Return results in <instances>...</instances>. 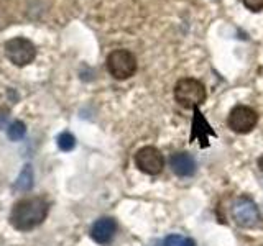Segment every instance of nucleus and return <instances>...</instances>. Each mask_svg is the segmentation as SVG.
<instances>
[{
	"label": "nucleus",
	"instance_id": "nucleus-10",
	"mask_svg": "<svg viewBox=\"0 0 263 246\" xmlns=\"http://www.w3.org/2000/svg\"><path fill=\"white\" fill-rule=\"evenodd\" d=\"M33 186V171H31V166H25L22 174L18 176L15 182V187L18 189V191H30Z\"/></svg>",
	"mask_w": 263,
	"mask_h": 246
},
{
	"label": "nucleus",
	"instance_id": "nucleus-4",
	"mask_svg": "<svg viewBox=\"0 0 263 246\" xmlns=\"http://www.w3.org/2000/svg\"><path fill=\"white\" fill-rule=\"evenodd\" d=\"M4 49H5L7 59L13 63L15 66H18V68H23V66L33 63V59L36 57L35 45L23 36H16V38L8 39Z\"/></svg>",
	"mask_w": 263,
	"mask_h": 246
},
{
	"label": "nucleus",
	"instance_id": "nucleus-2",
	"mask_svg": "<svg viewBox=\"0 0 263 246\" xmlns=\"http://www.w3.org/2000/svg\"><path fill=\"white\" fill-rule=\"evenodd\" d=\"M175 98L184 109H196L205 100V89L197 79H181L175 87Z\"/></svg>",
	"mask_w": 263,
	"mask_h": 246
},
{
	"label": "nucleus",
	"instance_id": "nucleus-15",
	"mask_svg": "<svg viewBox=\"0 0 263 246\" xmlns=\"http://www.w3.org/2000/svg\"><path fill=\"white\" fill-rule=\"evenodd\" d=\"M258 168H260V171L263 172V156H261V158L258 159Z\"/></svg>",
	"mask_w": 263,
	"mask_h": 246
},
{
	"label": "nucleus",
	"instance_id": "nucleus-14",
	"mask_svg": "<svg viewBox=\"0 0 263 246\" xmlns=\"http://www.w3.org/2000/svg\"><path fill=\"white\" fill-rule=\"evenodd\" d=\"M242 2L252 12H260V10H263V0H242Z\"/></svg>",
	"mask_w": 263,
	"mask_h": 246
},
{
	"label": "nucleus",
	"instance_id": "nucleus-3",
	"mask_svg": "<svg viewBox=\"0 0 263 246\" xmlns=\"http://www.w3.org/2000/svg\"><path fill=\"white\" fill-rule=\"evenodd\" d=\"M107 71L110 72V76L125 80L132 77L137 71V57L134 53L127 51V49H115L109 56H107Z\"/></svg>",
	"mask_w": 263,
	"mask_h": 246
},
{
	"label": "nucleus",
	"instance_id": "nucleus-13",
	"mask_svg": "<svg viewBox=\"0 0 263 246\" xmlns=\"http://www.w3.org/2000/svg\"><path fill=\"white\" fill-rule=\"evenodd\" d=\"M58 146H60V150L63 151H71L74 150V146H76V138L71 133H68V131H64V133L58 136Z\"/></svg>",
	"mask_w": 263,
	"mask_h": 246
},
{
	"label": "nucleus",
	"instance_id": "nucleus-12",
	"mask_svg": "<svg viewBox=\"0 0 263 246\" xmlns=\"http://www.w3.org/2000/svg\"><path fill=\"white\" fill-rule=\"evenodd\" d=\"M163 246H196V241L191 238L181 236V235H170L166 236Z\"/></svg>",
	"mask_w": 263,
	"mask_h": 246
},
{
	"label": "nucleus",
	"instance_id": "nucleus-5",
	"mask_svg": "<svg viewBox=\"0 0 263 246\" xmlns=\"http://www.w3.org/2000/svg\"><path fill=\"white\" fill-rule=\"evenodd\" d=\"M232 213L234 221L242 228H255L260 223V212L257 209L253 200L247 199V197H240L232 203Z\"/></svg>",
	"mask_w": 263,
	"mask_h": 246
},
{
	"label": "nucleus",
	"instance_id": "nucleus-16",
	"mask_svg": "<svg viewBox=\"0 0 263 246\" xmlns=\"http://www.w3.org/2000/svg\"><path fill=\"white\" fill-rule=\"evenodd\" d=\"M261 246H263V244H261Z\"/></svg>",
	"mask_w": 263,
	"mask_h": 246
},
{
	"label": "nucleus",
	"instance_id": "nucleus-8",
	"mask_svg": "<svg viewBox=\"0 0 263 246\" xmlns=\"http://www.w3.org/2000/svg\"><path fill=\"white\" fill-rule=\"evenodd\" d=\"M115 232H117V221L110 217H104V218H99L96 223L90 228V236L92 240L99 244H105L109 243Z\"/></svg>",
	"mask_w": 263,
	"mask_h": 246
},
{
	"label": "nucleus",
	"instance_id": "nucleus-11",
	"mask_svg": "<svg viewBox=\"0 0 263 246\" xmlns=\"http://www.w3.org/2000/svg\"><path fill=\"white\" fill-rule=\"evenodd\" d=\"M7 135L10 139H13V141H20V139L27 135V127H25V123L20 121V120H16L13 121L10 127H8V131H7Z\"/></svg>",
	"mask_w": 263,
	"mask_h": 246
},
{
	"label": "nucleus",
	"instance_id": "nucleus-1",
	"mask_svg": "<svg viewBox=\"0 0 263 246\" xmlns=\"http://www.w3.org/2000/svg\"><path fill=\"white\" fill-rule=\"evenodd\" d=\"M48 210L49 205L41 197L20 200L10 213V223L20 232H28V230H33L43 223V220L48 215Z\"/></svg>",
	"mask_w": 263,
	"mask_h": 246
},
{
	"label": "nucleus",
	"instance_id": "nucleus-9",
	"mask_svg": "<svg viewBox=\"0 0 263 246\" xmlns=\"http://www.w3.org/2000/svg\"><path fill=\"white\" fill-rule=\"evenodd\" d=\"M170 166L173 169L176 176L179 177H189L193 176L196 172L197 164L194 161V158L191 154L187 153H176V154H171L170 158Z\"/></svg>",
	"mask_w": 263,
	"mask_h": 246
},
{
	"label": "nucleus",
	"instance_id": "nucleus-6",
	"mask_svg": "<svg viewBox=\"0 0 263 246\" xmlns=\"http://www.w3.org/2000/svg\"><path fill=\"white\" fill-rule=\"evenodd\" d=\"M258 121V115L247 105H237L229 113V127L235 133H249Z\"/></svg>",
	"mask_w": 263,
	"mask_h": 246
},
{
	"label": "nucleus",
	"instance_id": "nucleus-7",
	"mask_svg": "<svg viewBox=\"0 0 263 246\" xmlns=\"http://www.w3.org/2000/svg\"><path fill=\"white\" fill-rule=\"evenodd\" d=\"M135 164L137 168L145 172V174L156 176L163 171L164 159L160 150H156L155 146H145L142 150H138L135 154Z\"/></svg>",
	"mask_w": 263,
	"mask_h": 246
}]
</instances>
